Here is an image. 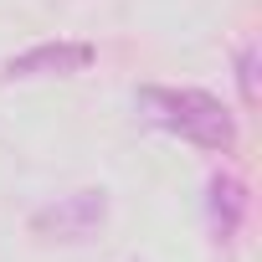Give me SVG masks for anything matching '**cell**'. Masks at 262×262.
<instances>
[{
  "instance_id": "cell-5",
  "label": "cell",
  "mask_w": 262,
  "mask_h": 262,
  "mask_svg": "<svg viewBox=\"0 0 262 262\" xmlns=\"http://www.w3.org/2000/svg\"><path fill=\"white\" fill-rule=\"evenodd\" d=\"M242 98L257 103V47H242Z\"/></svg>"
},
{
  "instance_id": "cell-2",
  "label": "cell",
  "mask_w": 262,
  "mask_h": 262,
  "mask_svg": "<svg viewBox=\"0 0 262 262\" xmlns=\"http://www.w3.org/2000/svg\"><path fill=\"white\" fill-rule=\"evenodd\" d=\"M93 62V47L88 41H41V47H31V52H21V57H11L6 62V82H31V77H72V72H82Z\"/></svg>"
},
{
  "instance_id": "cell-4",
  "label": "cell",
  "mask_w": 262,
  "mask_h": 262,
  "mask_svg": "<svg viewBox=\"0 0 262 262\" xmlns=\"http://www.w3.org/2000/svg\"><path fill=\"white\" fill-rule=\"evenodd\" d=\"M242 216H247V185L226 170L211 175V231H216V242H231Z\"/></svg>"
},
{
  "instance_id": "cell-1",
  "label": "cell",
  "mask_w": 262,
  "mask_h": 262,
  "mask_svg": "<svg viewBox=\"0 0 262 262\" xmlns=\"http://www.w3.org/2000/svg\"><path fill=\"white\" fill-rule=\"evenodd\" d=\"M139 108L149 113V123L180 134L195 149L231 155V144H236V118L206 88H139Z\"/></svg>"
},
{
  "instance_id": "cell-3",
  "label": "cell",
  "mask_w": 262,
  "mask_h": 262,
  "mask_svg": "<svg viewBox=\"0 0 262 262\" xmlns=\"http://www.w3.org/2000/svg\"><path fill=\"white\" fill-rule=\"evenodd\" d=\"M103 216H108L103 190H77V195H67V201H57V206H47V211H36V216H31V231L77 242V236H88Z\"/></svg>"
}]
</instances>
